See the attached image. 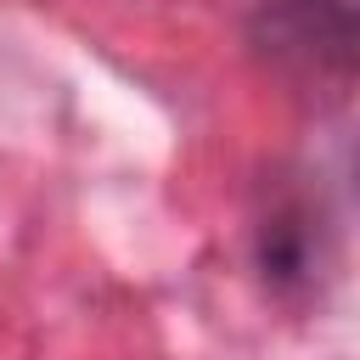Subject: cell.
<instances>
[{
    "mask_svg": "<svg viewBox=\"0 0 360 360\" xmlns=\"http://www.w3.org/2000/svg\"><path fill=\"white\" fill-rule=\"evenodd\" d=\"M248 45L287 84L343 101L360 62V17L354 0H259Z\"/></svg>",
    "mask_w": 360,
    "mask_h": 360,
    "instance_id": "6da1fadb",
    "label": "cell"
},
{
    "mask_svg": "<svg viewBox=\"0 0 360 360\" xmlns=\"http://www.w3.org/2000/svg\"><path fill=\"white\" fill-rule=\"evenodd\" d=\"M253 264L264 287L287 304H304L321 292V281L338 264V225L321 202V186L298 180H270L264 202L253 214Z\"/></svg>",
    "mask_w": 360,
    "mask_h": 360,
    "instance_id": "7a4b0ae2",
    "label": "cell"
}]
</instances>
